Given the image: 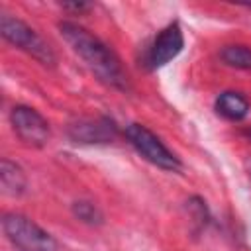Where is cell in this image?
I'll return each mask as SVG.
<instances>
[{
  "mask_svg": "<svg viewBox=\"0 0 251 251\" xmlns=\"http://www.w3.org/2000/svg\"><path fill=\"white\" fill-rule=\"evenodd\" d=\"M186 204H188V212H190L192 220H194L200 227H204V226L208 224V220H210V214H208L206 202H204L200 196H192Z\"/></svg>",
  "mask_w": 251,
  "mask_h": 251,
  "instance_id": "obj_12",
  "label": "cell"
},
{
  "mask_svg": "<svg viewBox=\"0 0 251 251\" xmlns=\"http://www.w3.org/2000/svg\"><path fill=\"white\" fill-rule=\"evenodd\" d=\"M182 47H184V33L180 29L178 22H171L147 45L141 65L147 71H157V69L165 67L167 63H171L175 57H178Z\"/></svg>",
  "mask_w": 251,
  "mask_h": 251,
  "instance_id": "obj_6",
  "label": "cell"
},
{
  "mask_svg": "<svg viewBox=\"0 0 251 251\" xmlns=\"http://www.w3.org/2000/svg\"><path fill=\"white\" fill-rule=\"evenodd\" d=\"M126 139L129 141V145L151 165H155L157 169L169 171V173H178L182 169L180 159L145 126L141 124H129L124 129Z\"/></svg>",
  "mask_w": 251,
  "mask_h": 251,
  "instance_id": "obj_4",
  "label": "cell"
},
{
  "mask_svg": "<svg viewBox=\"0 0 251 251\" xmlns=\"http://www.w3.org/2000/svg\"><path fill=\"white\" fill-rule=\"evenodd\" d=\"M10 126L18 139L33 149H41L51 139L49 122L31 106H14L10 112Z\"/></svg>",
  "mask_w": 251,
  "mask_h": 251,
  "instance_id": "obj_5",
  "label": "cell"
},
{
  "mask_svg": "<svg viewBox=\"0 0 251 251\" xmlns=\"http://www.w3.org/2000/svg\"><path fill=\"white\" fill-rule=\"evenodd\" d=\"M67 133L69 139L76 145H108L114 143L120 135L116 122L106 116L80 118L69 126Z\"/></svg>",
  "mask_w": 251,
  "mask_h": 251,
  "instance_id": "obj_7",
  "label": "cell"
},
{
  "mask_svg": "<svg viewBox=\"0 0 251 251\" xmlns=\"http://www.w3.org/2000/svg\"><path fill=\"white\" fill-rule=\"evenodd\" d=\"M243 135H245V137H249V139H251V127H245V129H243Z\"/></svg>",
  "mask_w": 251,
  "mask_h": 251,
  "instance_id": "obj_14",
  "label": "cell"
},
{
  "mask_svg": "<svg viewBox=\"0 0 251 251\" xmlns=\"http://www.w3.org/2000/svg\"><path fill=\"white\" fill-rule=\"evenodd\" d=\"M220 61L231 69L251 71V47H247V45H224L220 49Z\"/></svg>",
  "mask_w": 251,
  "mask_h": 251,
  "instance_id": "obj_10",
  "label": "cell"
},
{
  "mask_svg": "<svg viewBox=\"0 0 251 251\" xmlns=\"http://www.w3.org/2000/svg\"><path fill=\"white\" fill-rule=\"evenodd\" d=\"M0 184H2V192L6 196L20 198L27 190V176L18 163L4 157L0 161Z\"/></svg>",
  "mask_w": 251,
  "mask_h": 251,
  "instance_id": "obj_8",
  "label": "cell"
},
{
  "mask_svg": "<svg viewBox=\"0 0 251 251\" xmlns=\"http://www.w3.org/2000/svg\"><path fill=\"white\" fill-rule=\"evenodd\" d=\"M2 231L16 251H59L57 239L24 214H4Z\"/></svg>",
  "mask_w": 251,
  "mask_h": 251,
  "instance_id": "obj_2",
  "label": "cell"
},
{
  "mask_svg": "<svg viewBox=\"0 0 251 251\" xmlns=\"http://www.w3.org/2000/svg\"><path fill=\"white\" fill-rule=\"evenodd\" d=\"M214 108H216L218 116H222V118H226L229 122H241V120H245L249 116V110H251L249 100L243 94L235 92V90L222 92L216 98Z\"/></svg>",
  "mask_w": 251,
  "mask_h": 251,
  "instance_id": "obj_9",
  "label": "cell"
},
{
  "mask_svg": "<svg viewBox=\"0 0 251 251\" xmlns=\"http://www.w3.org/2000/svg\"><path fill=\"white\" fill-rule=\"evenodd\" d=\"M59 33L71 51L88 67V71L108 88L126 92L129 90V76L118 59V55L92 31L75 24V22H61Z\"/></svg>",
  "mask_w": 251,
  "mask_h": 251,
  "instance_id": "obj_1",
  "label": "cell"
},
{
  "mask_svg": "<svg viewBox=\"0 0 251 251\" xmlns=\"http://www.w3.org/2000/svg\"><path fill=\"white\" fill-rule=\"evenodd\" d=\"M0 33L10 45L27 53L37 63H41L45 67H53L57 63V57H55L53 49L49 47V43L24 20H20L12 14H2L0 16Z\"/></svg>",
  "mask_w": 251,
  "mask_h": 251,
  "instance_id": "obj_3",
  "label": "cell"
},
{
  "mask_svg": "<svg viewBox=\"0 0 251 251\" xmlns=\"http://www.w3.org/2000/svg\"><path fill=\"white\" fill-rule=\"evenodd\" d=\"M71 210H73V216L86 226H102L104 224L102 210L90 200H76V202H73Z\"/></svg>",
  "mask_w": 251,
  "mask_h": 251,
  "instance_id": "obj_11",
  "label": "cell"
},
{
  "mask_svg": "<svg viewBox=\"0 0 251 251\" xmlns=\"http://www.w3.org/2000/svg\"><path fill=\"white\" fill-rule=\"evenodd\" d=\"M63 8L65 10H73V12H86V10H90L92 6L90 4H84V2H75V4H63Z\"/></svg>",
  "mask_w": 251,
  "mask_h": 251,
  "instance_id": "obj_13",
  "label": "cell"
}]
</instances>
